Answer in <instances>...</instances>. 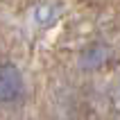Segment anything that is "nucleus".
<instances>
[{
    "instance_id": "obj_2",
    "label": "nucleus",
    "mask_w": 120,
    "mask_h": 120,
    "mask_svg": "<svg viewBox=\"0 0 120 120\" xmlns=\"http://www.w3.org/2000/svg\"><path fill=\"white\" fill-rule=\"evenodd\" d=\"M113 52H111V48L107 43H102V41H93V43H88V45L82 48L79 57H77V66L82 70H86V73H95V70H102V68L107 66L109 61H111Z\"/></svg>"
},
{
    "instance_id": "obj_1",
    "label": "nucleus",
    "mask_w": 120,
    "mask_h": 120,
    "mask_svg": "<svg viewBox=\"0 0 120 120\" xmlns=\"http://www.w3.org/2000/svg\"><path fill=\"white\" fill-rule=\"evenodd\" d=\"M25 91V82H23V73L18 66L14 64H5L0 66V104H11L23 95Z\"/></svg>"
},
{
    "instance_id": "obj_3",
    "label": "nucleus",
    "mask_w": 120,
    "mask_h": 120,
    "mask_svg": "<svg viewBox=\"0 0 120 120\" xmlns=\"http://www.w3.org/2000/svg\"><path fill=\"white\" fill-rule=\"evenodd\" d=\"M34 16H36V20H39V23H43V25H45L48 20H52L54 11H52V7H50V5H45V7H39Z\"/></svg>"
},
{
    "instance_id": "obj_4",
    "label": "nucleus",
    "mask_w": 120,
    "mask_h": 120,
    "mask_svg": "<svg viewBox=\"0 0 120 120\" xmlns=\"http://www.w3.org/2000/svg\"><path fill=\"white\" fill-rule=\"evenodd\" d=\"M118 98H120V82H118Z\"/></svg>"
}]
</instances>
